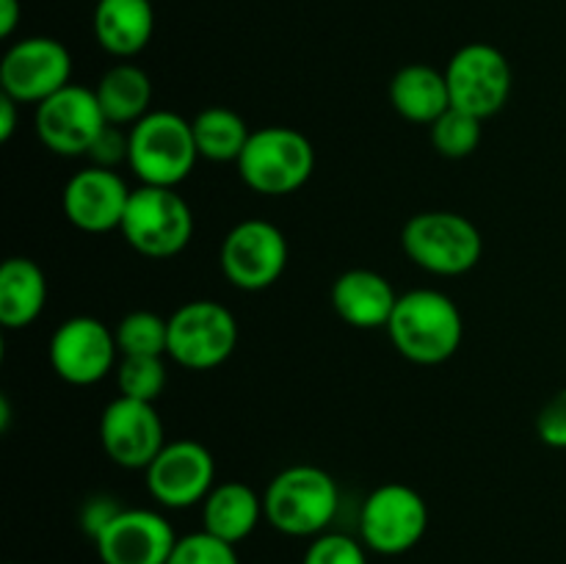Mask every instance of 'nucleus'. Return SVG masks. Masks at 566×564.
<instances>
[{"instance_id":"nucleus-28","label":"nucleus","mask_w":566,"mask_h":564,"mask_svg":"<svg viewBox=\"0 0 566 564\" xmlns=\"http://www.w3.org/2000/svg\"><path fill=\"white\" fill-rule=\"evenodd\" d=\"M166 564H241L235 545L208 534V531H193L177 540Z\"/></svg>"},{"instance_id":"nucleus-16","label":"nucleus","mask_w":566,"mask_h":564,"mask_svg":"<svg viewBox=\"0 0 566 564\" xmlns=\"http://www.w3.org/2000/svg\"><path fill=\"white\" fill-rule=\"evenodd\" d=\"M130 194L133 188H127L125 177L116 169L86 166L66 180L61 208L75 230L103 236L122 227Z\"/></svg>"},{"instance_id":"nucleus-7","label":"nucleus","mask_w":566,"mask_h":564,"mask_svg":"<svg viewBox=\"0 0 566 564\" xmlns=\"http://www.w3.org/2000/svg\"><path fill=\"white\" fill-rule=\"evenodd\" d=\"M238 346V321L213 299H193L169 315V354L186 370H213Z\"/></svg>"},{"instance_id":"nucleus-4","label":"nucleus","mask_w":566,"mask_h":564,"mask_svg":"<svg viewBox=\"0 0 566 564\" xmlns=\"http://www.w3.org/2000/svg\"><path fill=\"white\" fill-rule=\"evenodd\" d=\"M315 171V147L302 130L271 125L252 130L241 158L238 175L263 197H287L310 182Z\"/></svg>"},{"instance_id":"nucleus-9","label":"nucleus","mask_w":566,"mask_h":564,"mask_svg":"<svg viewBox=\"0 0 566 564\" xmlns=\"http://www.w3.org/2000/svg\"><path fill=\"white\" fill-rule=\"evenodd\" d=\"M451 105L459 111L490 119L509 105L514 72L503 50L486 42H470L451 55L446 66Z\"/></svg>"},{"instance_id":"nucleus-20","label":"nucleus","mask_w":566,"mask_h":564,"mask_svg":"<svg viewBox=\"0 0 566 564\" xmlns=\"http://www.w3.org/2000/svg\"><path fill=\"white\" fill-rule=\"evenodd\" d=\"M263 518V498L243 481H221L202 501V531L230 545L249 540Z\"/></svg>"},{"instance_id":"nucleus-30","label":"nucleus","mask_w":566,"mask_h":564,"mask_svg":"<svg viewBox=\"0 0 566 564\" xmlns=\"http://www.w3.org/2000/svg\"><path fill=\"white\" fill-rule=\"evenodd\" d=\"M536 435L547 448H566V387L542 404L536 415Z\"/></svg>"},{"instance_id":"nucleus-21","label":"nucleus","mask_w":566,"mask_h":564,"mask_svg":"<svg viewBox=\"0 0 566 564\" xmlns=\"http://www.w3.org/2000/svg\"><path fill=\"white\" fill-rule=\"evenodd\" d=\"M390 105L412 125H434L451 108L446 72L431 64H407L392 75Z\"/></svg>"},{"instance_id":"nucleus-10","label":"nucleus","mask_w":566,"mask_h":564,"mask_svg":"<svg viewBox=\"0 0 566 564\" xmlns=\"http://www.w3.org/2000/svg\"><path fill=\"white\" fill-rule=\"evenodd\" d=\"M291 247L285 232L265 219H243L221 241L219 263L238 291L258 293L274 285L287 269Z\"/></svg>"},{"instance_id":"nucleus-2","label":"nucleus","mask_w":566,"mask_h":564,"mask_svg":"<svg viewBox=\"0 0 566 564\" xmlns=\"http://www.w3.org/2000/svg\"><path fill=\"white\" fill-rule=\"evenodd\" d=\"M265 520L280 534L321 536L335 520L340 490L318 464H291L269 481L263 495Z\"/></svg>"},{"instance_id":"nucleus-3","label":"nucleus","mask_w":566,"mask_h":564,"mask_svg":"<svg viewBox=\"0 0 566 564\" xmlns=\"http://www.w3.org/2000/svg\"><path fill=\"white\" fill-rule=\"evenodd\" d=\"M127 136H130L127 166L142 180V186L177 188L191 177L199 149L186 116L155 108L138 119Z\"/></svg>"},{"instance_id":"nucleus-25","label":"nucleus","mask_w":566,"mask_h":564,"mask_svg":"<svg viewBox=\"0 0 566 564\" xmlns=\"http://www.w3.org/2000/svg\"><path fill=\"white\" fill-rule=\"evenodd\" d=\"M116 346L122 357H166L169 354V318L153 310H133L114 326Z\"/></svg>"},{"instance_id":"nucleus-12","label":"nucleus","mask_w":566,"mask_h":564,"mask_svg":"<svg viewBox=\"0 0 566 564\" xmlns=\"http://www.w3.org/2000/svg\"><path fill=\"white\" fill-rule=\"evenodd\" d=\"M50 368L72 387H92L116 370L119 346L108 324L94 315H72L50 337Z\"/></svg>"},{"instance_id":"nucleus-11","label":"nucleus","mask_w":566,"mask_h":564,"mask_svg":"<svg viewBox=\"0 0 566 564\" xmlns=\"http://www.w3.org/2000/svg\"><path fill=\"white\" fill-rule=\"evenodd\" d=\"M97 92L81 83H70L44 103L33 105V130L36 138L61 158L88 155L99 133L108 127Z\"/></svg>"},{"instance_id":"nucleus-26","label":"nucleus","mask_w":566,"mask_h":564,"mask_svg":"<svg viewBox=\"0 0 566 564\" xmlns=\"http://www.w3.org/2000/svg\"><path fill=\"white\" fill-rule=\"evenodd\" d=\"M431 147L442 155V158H468L479 149L481 138H484V119L468 114V111L448 108L434 125L429 127Z\"/></svg>"},{"instance_id":"nucleus-24","label":"nucleus","mask_w":566,"mask_h":564,"mask_svg":"<svg viewBox=\"0 0 566 564\" xmlns=\"http://www.w3.org/2000/svg\"><path fill=\"white\" fill-rule=\"evenodd\" d=\"M191 127L199 158L213 160V164H238L249 136H252L247 119L227 105L202 108L191 119Z\"/></svg>"},{"instance_id":"nucleus-32","label":"nucleus","mask_w":566,"mask_h":564,"mask_svg":"<svg viewBox=\"0 0 566 564\" xmlns=\"http://www.w3.org/2000/svg\"><path fill=\"white\" fill-rule=\"evenodd\" d=\"M125 506H119V501L111 495H94L88 498L86 503H83L81 509V529L83 534H88L92 540H97L99 531L105 529V525L111 523V520L116 518V514L122 512Z\"/></svg>"},{"instance_id":"nucleus-34","label":"nucleus","mask_w":566,"mask_h":564,"mask_svg":"<svg viewBox=\"0 0 566 564\" xmlns=\"http://www.w3.org/2000/svg\"><path fill=\"white\" fill-rule=\"evenodd\" d=\"M22 20L20 0H0V36L9 39Z\"/></svg>"},{"instance_id":"nucleus-6","label":"nucleus","mask_w":566,"mask_h":564,"mask_svg":"<svg viewBox=\"0 0 566 564\" xmlns=\"http://www.w3.org/2000/svg\"><path fill=\"white\" fill-rule=\"evenodd\" d=\"M119 232L127 247L144 258L169 260L191 243V205L177 194V188L138 186L133 188Z\"/></svg>"},{"instance_id":"nucleus-27","label":"nucleus","mask_w":566,"mask_h":564,"mask_svg":"<svg viewBox=\"0 0 566 564\" xmlns=\"http://www.w3.org/2000/svg\"><path fill=\"white\" fill-rule=\"evenodd\" d=\"M116 387H119V396L155 404L166 387L164 357H149V354L122 357L116 365Z\"/></svg>"},{"instance_id":"nucleus-1","label":"nucleus","mask_w":566,"mask_h":564,"mask_svg":"<svg viewBox=\"0 0 566 564\" xmlns=\"http://www.w3.org/2000/svg\"><path fill=\"white\" fill-rule=\"evenodd\" d=\"M392 346L415 365L448 363L464 341V318L459 304L434 288H418L398 296L387 324Z\"/></svg>"},{"instance_id":"nucleus-8","label":"nucleus","mask_w":566,"mask_h":564,"mask_svg":"<svg viewBox=\"0 0 566 564\" xmlns=\"http://www.w3.org/2000/svg\"><path fill=\"white\" fill-rule=\"evenodd\" d=\"M429 531V506L415 487L381 484L365 498L359 512V536L365 547L381 556L409 553Z\"/></svg>"},{"instance_id":"nucleus-19","label":"nucleus","mask_w":566,"mask_h":564,"mask_svg":"<svg viewBox=\"0 0 566 564\" xmlns=\"http://www.w3.org/2000/svg\"><path fill=\"white\" fill-rule=\"evenodd\" d=\"M92 25L105 53L119 61L136 59L155 33L153 0H97Z\"/></svg>"},{"instance_id":"nucleus-18","label":"nucleus","mask_w":566,"mask_h":564,"mask_svg":"<svg viewBox=\"0 0 566 564\" xmlns=\"http://www.w3.org/2000/svg\"><path fill=\"white\" fill-rule=\"evenodd\" d=\"M332 310L354 330H387L398 293L385 274L370 269H348L332 282Z\"/></svg>"},{"instance_id":"nucleus-13","label":"nucleus","mask_w":566,"mask_h":564,"mask_svg":"<svg viewBox=\"0 0 566 564\" xmlns=\"http://www.w3.org/2000/svg\"><path fill=\"white\" fill-rule=\"evenodd\" d=\"M72 83V53L53 36H25L0 61V88L20 105H39Z\"/></svg>"},{"instance_id":"nucleus-22","label":"nucleus","mask_w":566,"mask_h":564,"mask_svg":"<svg viewBox=\"0 0 566 564\" xmlns=\"http://www.w3.org/2000/svg\"><path fill=\"white\" fill-rule=\"evenodd\" d=\"M48 304V274L31 258H9L0 269V324L17 332L31 326Z\"/></svg>"},{"instance_id":"nucleus-29","label":"nucleus","mask_w":566,"mask_h":564,"mask_svg":"<svg viewBox=\"0 0 566 564\" xmlns=\"http://www.w3.org/2000/svg\"><path fill=\"white\" fill-rule=\"evenodd\" d=\"M302 564H368V553H365L363 540L326 531V534L313 536Z\"/></svg>"},{"instance_id":"nucleus-33","label":"nucleus","mask_w":566,"mask_h":564,"mask_svg":"<svg viewBox=\"0 0 566 564\" xmlns=\"http://www.w3.org/2000/svg\"><path fill=\"white\" fill-rule=\"evenodd\" d=\"M20 122V103L11 100L9 94H0V142H11Z\"/></svg>"},{"instance_id":"nucleus-17","label":"nucleus","mask_w":566,"mask_h":564,"mask_svg":"<svg viewBox=\"0 0 566 564\" xmlns=\"http://www.w3.org/2000/svg\"><path fill=\"white\" fill-rule=\"evenodd\" d=\"M177 540L175 525L155 509H122L94 545L103 564H166Z\"/></svg>"},{"instance_id":"nucleus-23","label":"nucleus","mask_w":566,"mask_h":564,"mask_svg":"<svg viewBox=\"0 0 566 564\" xmlns=\"http://www.w3.org/2000/svg\"><path fill=\"white\" fill-rule=\"evenodd\" d=\"M94 92L103 105L105 119L116 127H133L153 111V81L133 61H119L105 70Z\"/></svg>"},{"instance_id":"nucleus-14","label":"nucleus","mask_w":566,"mask_h":564,"mask_svg":"<svg viewBox=\"0 0 566 564\" xmlns=\"http://www.w3.org/2000/svg\"><path fill=\"white\" fill-rule=\"evenodd\" d=\"M147 492L164 509H191L216 487V459L199 440L180 437L166 442L164 451L144 470Z\"/></svg>"},{"instance_id":"nucleus-5","label":"nucleus","mask_w":566,"mask_h":564,"mask_svg":"<svg viewBox=\"0 0 566 564\" xmlns=\"http://www.w3.org/2000/svg\"><path fill=\"white\" fill-rule=\"evenodd\" d=\"M401 247L418 269L437 276L468 274L484 254L479 227L453 210H423L403 224Z\"/></svg>"},{"instance_id":"nucleus-15","label":"nucleus","mask_w":566,"mask_h":564,"mask_svg":"<svg viewBox=\"0 0 566 564\" xmlns=\"http://www.w3.org/2000/svg\"><path fill=\"white\" fill-rule=\"evenodd\" d=\"M99 446L119 468L147 470L166 446L164 420L155 404L116 396L99 415Z\"/></svg>"},{"instance_id":"nucleus-31","label":"nucleus","mask_w":566,"mask_h":564,"mask_svg":"<svg viewBox=\"0 0 566 564\" xmlns=\"http://www.w3.org/2000/svg\"><path fill=\"white\" fill-rule=\"evenodd\" d=\"M127 153H130V136L122 133V127L108 125L94 147L88 149L86 158H92V166H103V169H116L119 164H127Z\"/></svg>"},{"instance_id":"nucleus-35","label":"nucleus","mask_w":566,"mask_h":564,"mask_svg":"<svg viewBox=\"0 0 566 564\" xmlns=\"http://www.w3.org/2000/svg\"><path fill=\"white\" fill-rule=\"evenodd\" d=\"M94 3H97V0H94Z\"/></svg>"}]
</instances>
